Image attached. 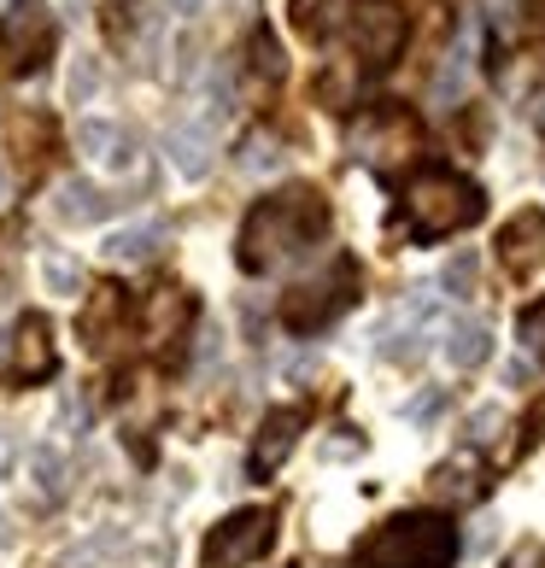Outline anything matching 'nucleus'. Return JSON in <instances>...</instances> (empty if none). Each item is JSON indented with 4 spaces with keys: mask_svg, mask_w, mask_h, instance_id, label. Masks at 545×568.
Listing matches in <instances>:
<instances>
[{
    "mask_svg": "<svg viewBox=\"0 0 545 568\" xmlns=\"http://www.w3.org/2000/svg\"><path fill=\"white\" fill-rule=\"evenodd\" d=\"M323 235H329V200L311 182L282 187V194H270L246 212V223H241V270L246 276H264V270L311 252V241H323Z\"/></svg>",
    "mask_w": 545,
    "mask_h": 568,
    "instance_id": "obj_1",
    "label": "nucleus"
},
{
    "mask_svg": "<svg viewBox=\"0 0 545 568\" xmlns=\"http://www.w3.org/2000/svg\"><path fill=\"white\" fill-rule=\"evenodd\" d=\"M457 557V528L440 510H411L393 516L359 545V568H452Z\"/></svg>",
    "mask_w": 545,
    "mask_h": 568,
    "instance_id": "obj_2",
    "label": "nucleus"
},
{
    "mask_svg": "<svg viewBox=\"0 0 545 568\" xmlns=\"http://www.w3.org/2000/svg\"><path fill=\"white\" fill-rule=\"evenodd\" d=\"M405 212H411V241H446V235H457V229L481 223L487 194H481V182L446 171V164H434V171H423L411 182Z\"/></svg>",
    "mask_w": 545,
    "mask_h": 568,
    "instance_id": "obj_3",
    "label": "nucleus"
},
{
    "mask_svg": "<svg viewBox=\"0 0 545 568\" xmlns=\"http://www.w3.org/2000/svg\"><path fill=\"white\" fill-rule=\"evenodd\" d=\"M359 258H329V270H317L311 282H300L287 293V305H282V323L293 328V334H317V328H329L341 311L359 300Z\"/></svg>",
    "mask_w": 545,
    "mask_h": 568,
    "instance_id": "obj_4",
    "label": "nucleus"
},
{
    "mask_svg": "<svg viewBox=\"0 0 545 568\" xmlns=\"http://www.w3.org/2000/svg\"><path fill=\"white\" fill-rule=\"evenodd\" d=\"M276 545V510H235L223 516L212 539H205V568H253L264 562V551Z\"/></svg>",
    "mask_w": 545,
    "mask_h": 568,
    "instance_id": "obj_5",
    "label": "nucleus"
},
{
    "mask_svg": "<svg viewBox=\"0 0 545 568\" xmlns=\"http://www.w3.org/2000/svg\"><path fill=\"white\" fill-rule=\"evenodd\" d=\"M53 53V12L41 0H12V12L0 18V59L12 77H30L48 65Z\"/></svg>",
    "mask_w": 545,
    "mask_h": 568,
    "instance_id": "obj_6",
    "label": "nucleus"
},
{
    "mask_svg": "<svg viewBox=\"0 0 545 568\" xmlns=\"http://www.w3.org/2000/svg\"><path fill=\"white\" fill-rule=\"evenodd\" d=\"M498 264H505L511 282H534L545 270V212L539 205H522V212L498 229Z\"/></svg>",
    "mask_w": 545,
    "mask_h": 568,
    "instance_id": "obj_7",
    "label": "nucleus"
},
{
    "mask_svg": "<svg viewBox=\"0 0 545 568\" xmlns=\"http://www.w3.org/2000/svg\"><path fill=\"white\" fill-rule=\"evenodd\" d=\"M346 41L364 53V65L382 71L393 53H400V41H405V12L393 7V0H364L359 18L346 24Z\"/></svg>",
    "mask_w": 545,
    "mask_h": 568,
    "instance_id": "obj_8",
    "label": "nucleus"
},
{
    "mask_svg": "<svg viewBox=\"0 0 545 568\" xmlns=\"http://www.w3.org/2000/svg\"><path fill=\"white\" fill-rule=\"evenodd\" d=\"M352 146H359V159L375 164V171H393L400 159L416 153V123L405 112H370L359 123V135H352Z\"/></svg>",
    "mask_w": 545,
    "mask_h": 568,
    "instance_id": "obj_9",
    "label": "nucleus"
},
{
    "mask_svg": "<svg viewBox=\"0 0 545 568\" xmlns=\"http://www.w3.org/2000/svg\"><path fill=\"white\" fill-rule=\"evenodd\" d=\"M300 428H305V410H270L253 439V457H246V475L264 480L270 469H282V457L300 446Z\"/></svg>",
    "mask_w": 545,
    "mask_h": 568,
    "instance_id": "obj_10",
    "label": "nucleus"
},
{
    "mask_svg": "<svg viewBox=\"0 0 545 568\" xmlns=\"http://www.w3.org/2000/svg\"><path fill=\"white\" fill-rule=\"evenodd\" d=\"M77 146L89 159L112 164V171H130V164H135V135L123 130V123H112V118H82L77 123Z\"/></svg>",
    "mask_w": 545,
    "mask_h": 568,
    "instance_id": "obj_11",
    "label": "nucleus"
},
{
    "mask_svg": "<svg viewBox=\"0 0 545 568\" xmlns=\"http://www.w3.org/2000/svg\"><path fill=\"white\" fill-rule=\"evenodd\" d=\"M112 212V200L100 194L94 182H82V176H65L59 182V194H53V217L65 223V229H89Z\"/></svg>",
    "mask_w": 545,
    "mask_h": 568,
    "instance_id": "obj_12",
    "label": "nucleus"
},
{
    "mask_svg": "<svg viewBox=\"0 0 545 568\" xmlns=\"http://www.w3.org/2000/svg\"><path fill=\"white\" fill-rule=\"evenodd\" d=\"M12 369L24 375V382H48V375H53V346H48V323H41V317H24V323H18Z\"/></svg>",
    "mask_w": 545,
    "mask_h": 568,
    "instance_id": "obj_13",
    "label": "nucleus"
},
{
    "mask_svg": "<svg viewBox=\"0 0 545 568\" xmlns=\"http://www.w3.org/2000/svg\"><path fill=\"white\" fill-rule=\"evenodd\" d=\"M164 146H171V164L182 176H205V171H212V130H205V123H176Z\"/></svg>",
    "mask_w": 545,
    "mask_h": 568,
    "instance_id": "obj_14",
    "label": "nucleus"
},
{
    "mask_svg": "<svg viewBox=\"0 0 545 568\" xmlns=\"http://www.w3.org/2000/svg\"><path fill=\"white\" fill-rule=\"evenodd\" d=\"M487 352H493L487 323H475V317H452V323H446V357H452V369L487 364Z\"/></svg>",
    "mask_w": 545,
    "mask_h": 568,
    "instance_id": "obj_15",
    "label": "nucleus"
},
{
    "mask_svg": "<svg viewBox=\"0 0 545 568\" xmlns=\"http://www.w3.org/2000/svg\"><path fill=\"white\" fill-rule=\"evenodd\" d=\"M164 246V223H130V229H118V235H107V258L112 264H147L153 252Z\"/></svg>",
    "mask_w": 545,
    "mask_h": 568,
    "instance_id": "obj_16",
    "label": "nucleus"
},
{
    "mask_svg": "<svg viewBox=\"0 0 545 568\" xmlns=\"http://www.w3.org/2000/svg\"><path fill=\"white\" fill-rule=\"evenodd\" d=\"M118 317H123V293L118 287H100V300L82 311V346L100 352V346H107V334L118 328Z\"/></svg>",
    "mask_w": 545,
    "mask_h": 568,
    "instance_id": "obj_17",
    "label": "nucleus"
},
{
    "mask_svg": "<svg viewBox=\"0 0 545 568\" xmlns=\"http://www.w3.org/2000/svg\"><path fill=\"white\" fill-rule=\"evenodd\" d=\"M30 480H36L41 504H59V493H65V457H59V446H36L30 452Z\"/></svg>",
    "mask_w": 545,
    "mask_h": 568,
    "instance_id": "obj_18",
    "label": "nucleus"
},
{
    "mask_svg": "<svg viewBox=\"0 0 545 568\" xmlns=\"http://www.w3.org/2000/svg\"><path fill=\"white\" fill-rule=\"evenodd\" d=\"M41 282H48L53 293H77L82 287V264L65 258V252H41Z\"/></svg>",
    "mask_w": 545,
    "mask_h": 568,
    "instance_id": "obj_19",
    "label": "nucleus"
},
{
    "mask_svg": "<svg viewBox=\"0 0 545 568\" xmlns=\"http://www.w3.org/2000/svg\"><path fill=\"white\" fill-rule=\"evenodd\" d=\"M446 287H452V300H470L475 293V252H457L446 264Z\"/></svg>",
    "mask_w": 545,
    "mask_h": 568,
    "instance_id": "obj_20",
    "label": "nucleus"
},
{
    "mask_svg": "<svg viewBox=\"0 0 545 568\" xmlns=\"http://www.w3.org/2000/svg\"><path fill=\"white\" fill-rule=\"evenodd\" d=\"M246 171H276V164H282V153H276V146H270V141H253V146H246Z\"/></svg>",
    "mask_w": 545,
    "mask_h": 568,
    "instance_id": "obj_21",
    "label": "nucleus"
},
{
    "mask_svg": "<svg viewBox=\"0 0 545 568\" xmlns=\"http://www.w3.org/2000/svg\"><path fill=\"white\" fill-rule=\"evenodd\" d=\"M89 94H94V59H77V71H71V100L82 106Z\"/></svg>",
    "mask_w": 545,
    "mask_h": 568,
    "instance_id": "obj_22",
    "label": "nucleus"
},
{
    "mask_svg": "<svg viewBox=\"0 0 545 568\" xmlns=\"http://www.w3.org/2000/svg\"><path fill=\"white\" fill-rule=\"evenodd\" d=\"M12 457H18V439H12V428H0V480L12 475Z\"/></svg>",
    "mask_w": 545,
    "mask_h": 568,
    "instance_id": "obj_23",
    "label": "nucleus"
},
{
    "mask_svg": "<svg viewBox=\"0 0 545 568\" xmlns=\"http://www.w3.org/2000/svg\"><path fill=\"white\" fill-rule=\"evenodd\" d=\"M434 410H440V393H428V398H416V405H411V416H416V423H428Z\"/></svg>",
    "mask_w": 545,
    "mask_h": 568,
    "instance_id": "obj_24",
    "label": "nucleus"
},
{
    "mask_svg": "<svg viewBox=\"0 0 545 568\" xmlns=\"http://www.w3.org/2000/svg\"><path fill=\"white\" fill-rule=\"evenodd\" d=\"M171 7H176L182 18H194V12H205V7H212V0H171Z\"/></svg>",
    "mask_w": 545,
    "mask_h": 568,
    "instance_id": "obj_25",
    "label": "nucleus"
},
{
    "mask_svg": "<svg viewBox=\"0 0 545 568\" xmlns=\"http://www.w3.org/2000/svg\"><path fill=\"white\" fill-rule=\"evenodd\" d=\"M0 200H7V171H0Z\"/></svg>",
    "mask_w": 545,
    "mask_h": 568,
    "instance_id": "obj_26",
    "label": "nucleus"
},
{
    "mask_svg": "<svg viewBox=\"0 0 545 568\" xmlns=\"http://www.w3.org/2000/svg\"><path fill=\"white\" fill-rule=\"evenodd\" d=\"M539 130H545V100H539Z\"/></svg>",
    "mask_w": 545,
    "mask_h": 568,
    "instance_id": "obj_27",
    "label": "nucleus"
},
{
    "mask_svg": "<svg viewBox=\"0 0 545 568\" xmlns=\"http://www.w3.org/2000/svg\"><path fill=\"white\" fill-rule=\"evenodd\" d=\"M0 369H7V346H0Z\"/></svg>",
    "mask_w": 545,
    "mask_h": 568,
    "instance_id": "obj_28",
    "label": "nucleus"
}]
</instances>
